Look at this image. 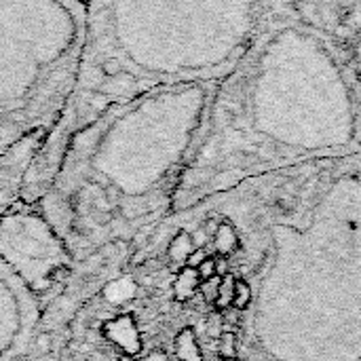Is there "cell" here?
<instances>
[{
  "mask_svg": "<svg viewBox=\"0 0 361 361\" xmlns=\"http://www.w3.org/2000/svg\"><path fill=\"white\" fill-rule=\"evenodd\" d=\"M360 137L347 47L311 21L277 17L216 85L182 182L334 152Z\"/></svg>",
  "mask_w": 361,
  "mask_h": 361,
  "instance_id": "1",
  "label": "cell"
},
{
  "mask_svg": "<svg viewBox=\"0 0 361 361\" xmlns=\"http://www.w3.org/2000/svg\"><path fill=\"white\" fill-rule=\"evenodd\" d=\"M277 17L271 0H89L72 97L23 184L51 182L68 140L108 106L218 85Z\"/></svg>",
  "mask_w": 361,
  "mask_h": 361,
  "instance_id": "2",
  "label": "cell"
},
{
  "mask_svg": "<svg viewBox=\"0 0 361 361\" xmlns=\"http://www.w3.org/2000/svg\"><path fill=\"white\" fill-rule=\"evenodd\" d=\"M82 0H0V184H23L78 76Z\"/></svg>",
  "mask_w": 361,
  "mask_h": 361,
  "instance_id": "3",
  "label": "cell"
},
{
  "mask_svg": "<svg viewBox=\"0 0 361 361\" xmlns=\"http://www.w3.org/2000/svg\"><path fill=\"white\" fill-rule=\"evenodd\" d=\"M104 338L112 343L123 355L127 357H140L142 353V336L137 330V324L131 315H121L104 324L102 328Z\"/></svg>",
  "mask_w": 361,
  "mask_h": 361,
  "instance_id": "4",
  "label": "cell"
},
{
  "mask_svg": "<svg viewBox=\"0 0 361 361\" xmlns=\"http://www.w3.org/2000/svg\"><path fill=\"white\" fill-rule=\"evenodd\" d=\"M173 353L178 361H203V351L192 328H182L173 341Z\"/></svg>",
  "mask_w": 361,
  "mask_h": 361,
  "instance_id": "5",
  "label": "cell"
},
{
  "mask_svg": "<svg viewBox=\"0 0 361 361\" xmlns=\"http://www.w3.org/2000/svg\"><path fill=\"white\" fill-rule=\"evenodd\" d=\"M199 286H201V279H199L197 271L182 267L180 273L176 275V281H173V300L182 302V305L192 300L195 294L199 292Z\"/></svg>",
  "mask_w": 361,
  "mask_h": 361,
  "instance_id": "6",
  "label": "cell"
},
{
  "mask_svg": "<svg viewBox=\"0 0 361 361\" xmlns=\"http://www.w3.org/2000/svg\"><path fill=\"white\" fill-rule=\"evenodd\" d=\"M214 247L218 256H233L239 250V235L233 226V222L224 220L218 224L216 233H214Z\"/></svg>",
  "mask_w": 361,
  "mask_h": 361,
  "instance_id": "7",
  "label": "cell"
},
{
  "mask_svg": "<svg viewBox=\"0 0 361 361\" xmlns=\"http://www.w3.org/2000/svg\"><path fill=\"white\" fill-rule=\"evenodd\" d=\"M192 250H195V243H192L190 233L180 231V233L173 237V241L169 243L167 256H169V260H171L173 264H182V267H186V260H188V256L192 254Z\"/></svg>",
  "mask_w": 361,
  "mask_h": 361,
  "instance_id": "8",
  "label": "cell"
},
{
  "mask_svg": "<svg viewBox=\"0 0 361 361\" xmlns=\"http://www.w3.org/2000/svg\"><path fill=\"white\" fill-rule=\"evenodd\" d=\"M235 283H237V277L233 273H228V275L222 277L220 290H218V298L214 302V309L216 311H226L228 307H233V300H235Z\"/></svg>",
  "mask_w": 361,
  "mask_h": 361,
  "instance_id": "9",
  "label": "cell"
},
{
  "mask_svg": "<svg viewBox=\"0 0 361 361\" xmlns=\"http://www.w3.org/2000/svg\"><path fill=\"white\" fill-rule=\"evenodd\" d=\"M218 357L220 360H233L237 357V334L231 330H224L222 336L218 338Z\"/></svg>",
  "mask_w": 361,
  "mask_h": 361,
  "instance_id": "10",
  "label": "cell"
},
{
  "mask_svg": "<svg viewBox=\"0 0 361 361\" xmlns=\"http://www.w3.org/2000/svg\"><path fill=\"white\" fill-rule=\"evenodd\" d=\"M252 302V288L245 279H239L237 277V283H235V300H233V307L239 309V311H245Z\"/></svg>",
  "mask_w": 361,
  "mask_h": 361,
  "instance_id": "11",
  "label": "cell"
},
{
  "mask_svg": "<svg viewBox=\"0 0 361 361\" xmlns=\"http://www.w3.org/2000/svg\"><path fill=\"white\" fill-rule=\"evenodd\" d=\"M353 72H355V82H357V93H360V106H361V32L357 34V38L353 40V44L347 49Z\"/></svg>",
  "mask_w": 361,
  "mask_h": 361,
  "instance_id": "12",
  "label": "cell"
},
{
  "mask_svg": "<svg viewBox=\"0 0 361 361\" xmlns=\"http://www.w3.org/2000/svg\"><path fill=\"white\" fill-rule=\"evenodd\" d=\"M220 281H222V277H212V279H207V281H201L199 292H201V296H203V300H205L207 305H214V302H216L218 290H220Z\"/></svg>",
  "mask_w": 361,
  "mask_h": 361,
  "instance_id": "13",
  "label": "cell"
},
{
  "mask_svg": "<svg viewBox=\"0 0 361 361\" xmlns=\"http://www.w3.org/2000/svg\"><path fill=\"white\" fill-rule=\"evenodd\" d=\"M195 271H197V275H199L201 281H207L212 277H218L216 275V256H207Z\"/></svg>",
  "mask_w": 361,
  "mask_h": 361,
  "instance_id": "14",
  "label": "cell"
},
{
  "mask_svg": "<svg viewBox=\"0 0 361 361\" xmlns=\"http://www.w3.org/2000/svg\"><path fill=\"white\" fill-rule=\"evenodd\" d=\"M222 332H224V322H222L220 311H216V313H212L209 319H207V334H209L212 338L218 341V338L222 336Z\"/></svg>",
  "mask_w": 361,
  "mask_h": 361,
  "instance_id": "15",
  "label": "cell"
},
{
  "mask_svg": "<svg viewBox=\"0 0 361 361\" xmlns=\"http://www.w3.org/2000/svg\"><path fill=\"white\" fill-rule=\"evenodd\" d=\"M241 313H243V311H239V309H235V307H228L226 311H220L222 322H224V330L235 328V326L239 324V319H241Z\"/></svg>",
  "mask_w": 361,
  "mask_h": 361,
  "instance_id": "16",
  "label": "cell"
},
{
  "mask_svg": "<svg viewBox=\"0 0 361 361\" xmlns=\"http://www.w3.org/2000/svg\"><path fill=\"white\" fill-rule=\"evenodd\" d=\"M205 258H207L205 247H195V250H192V254H190V256H188V260H186V267H188V269H197Z\"/></svg>",
  "mask_w": 361,
  "mask_h": 361,
  "instance_id": "17",
  "label": "cell"
},
{
  "mask_svg": "<svg viewBox=\"0 0 361 361\" xmlns=\"http://www.w3.org/2000/svg\"><path fill=\"white\" fill-rule=\"evenodd\" d=\"M190 237H192L195 247H205V243L209 241V235H207L205 228H197L195 233H190Z\"/></svg>",
  "mask_w": 361,
  "mask_h": 361,
  "instance_id": "18",
  "label": "cell"
},
{
  "mask_svg": "<svg viewBox=\"0 0 361 361\" xmlns=\"http://www.w3.org/2000/svg\"><path fill=\"white\" fill-rule=\"evenodd\" d=\"M228 273H231V269H228V258L216 254V275H218V277H224V275H228Z\"/></svg>",
  "mask_w": 361,
  "mask_h": 361,
  "instance_id": "19",
  "label": "cell"
},
{
  "mask_svg": "<svg viewBox=\"0 0 361 361\" xmlns=\"http://www.w3.org/2000/svg\"><path fill=\"white\" fill-rule=\"evenodd\" d=\"M137 361H171V360H169V355H167L165 351H152V353H148V355L140 357Z\"/></svg>",
  "mask_w": 361,
  "mask_h": 361,
  "instance_id": "20",
  "label": "cell"
},
{
  "mask_svg": "<svg viewBox=\"0 0 361 361\" xmlns=\"http://www.w3.org/2000/svg\"><path fill=\"white\" fill-rule=\"evenodd\" d=\"M51 349V336L49 334H40L38 336V351L40 353H47Z\"/></svg>",
  "mask_w": 361,
  "mask_h": 361,
  "instance_id": "21",
  "label": "cell"
},
{
  "mask_svg": "<svg viewBox=\"0 0 361 361\" xmlns=\"http://www.w3.org/2000/svg\"><path fill=\"white\" fill-rule=\"evenodd\" d=\"M121 361H137V357H127V355H123Z\"/></svg>",
  "mask_w": 361,
  "mask_h": 361,
  "instance_id": "22",
  "label": "cell"
},
{
  "mask_svg": "<svg viewBox=\"0 0 361 361\" xmlns=\"http://www.w3.org/2000/svg\"><path fill=\"white\" fill-rule=\"evenodd\" d=\"M222 361H241L239 357H233V360H222Z\"/></svg>",
  "mask_w": 361,
  "mask_h": 361,
  "instance_id": "23",
  "label": "cell"
},
{
  "mask_svg": "<svg viewBox=\"0 0 361 361\" xmlns=\"http://www.w3.org/2000/svg\"><path fill=\"white\" fill-rule=\"evenodd\" d=\"M82 2H85V4H87V2H89V0H82Z\"/></svg>",
  "mask_w": 361,
  "mask_h": 361,
  "instance_id": "24",
  "label": "cell"
}]
</instances>
